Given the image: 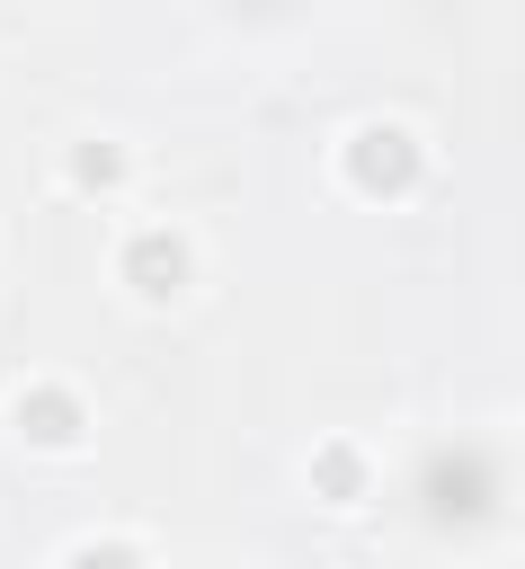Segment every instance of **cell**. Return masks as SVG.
Listing matches in <instances>:
<instances>
[{"instance_id":"1","label":"cell","mask_w":525,"mask_h":569,"mask_svg":"<svg viewBox=\"0 0 525 569\" xmlns=\"http://www.w3.org/2000/svg\"><path fill=\"white\" fill-rule=\"evenodd\" d=\"M409 507H418V525H436L454 542L489 533L507 516V462L489 445H472V436H445V445H427L409 462Z\"/></svg>"},{"instance_id":"2","label":"cell","mask_w":525,"mask_h":569,"mask_svg":"<svg viewBox=\"0 0 525 569\" xmlns=\"http://www.w3.org/2000/svg\"><path fill=\"white\" fill-rule=\"evenodd\" d=\"M18 436H27V445H44V453L80 445V436H89V409H80V391H62V382H36V391H18Z\"/></svg>"},{"instance_id":"3","label":"cell","mask_w":525,"mask_h":569,"mask_svg":"<svg viewBox=\"0 0 525 569\" xmlns=\"http://www.w3.org/2000/svg\"><path fill=\"white\" fill-rule=\"evenodd\" d=\"M347 178H365V187H409L418 178V142L400 133V124H365L356 142H347Z\"/></svg>"},{"instance_id":"4","label":"cell","mask_w":525,"mask_h":569,"mask_svg":"<svg viewBox=\"0 0 525 569\" xmlns=\"http://www.w3.org/2000/svg\"><path fill=\"white\" fill-rule=\"evenodd\" d=\"M125 284L151 293V302L178 293V284H187V240H178V231H133V240H125Z\"/></svg>"},{"instance_id":"5","label":"cell","mask_w":525,"mask_h":569,"mask_svg":"<svg viewBox=\"0 0 525 569\" xmlns=\"http://www.w3.org/2000/svg\"><path fill=\"white\" fill-rule=\"evenodd\" d=\"M311 489H320L329 507L365 498V453H356V445H320V453H311Z\"/></svg>"},{"instance_id":"6","label":"cell","mask_w":525,"mask_h":569,"mask_svg":"<svg viewBox=\"0 0 525 569\" xmlns=\"http://www.w3.org/2000/svg\"><path fill=\"white\" fill-rule=\"evenodd\" d=\"M62 569H142V551H133V542H80Z\"/></svg>"},{"instance_id":"7","label":"cell","mask_w":525,"mask_h":569,"mask_svg":"<svg viewBox=\"0 0 525 569\" xmlns=\"http://www.w3.org/2000/svg\"><path fill=\"white\" fill-rule=\"evenodd\" d=\"M80 178H89V187L116 178V151H107V142H80Z\"/></svg>"}]
</instances>
